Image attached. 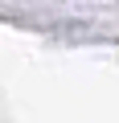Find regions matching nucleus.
<instances>
[]
</instances>
